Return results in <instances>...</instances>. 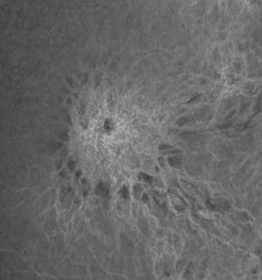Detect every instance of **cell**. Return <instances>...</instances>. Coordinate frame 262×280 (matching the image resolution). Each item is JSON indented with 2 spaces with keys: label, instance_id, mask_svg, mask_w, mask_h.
Masks as SVG:
<instances>
[{
  "label": "cell",
  "instance_id": "cell-1",
  "mask_svg": "<svg viewBox=\"0 0 262 280\" xmlns=\"http://www.w3.org/2000/svg\"><path fill=\"white\" fill-rule=\"evenodd\" d=\"M96 193L100 196H104V197L105 196H107L108 193H109V187H108V185L106 184V183H100L98 186H97V188H96Z\"/></svg>",
  "mask_w": 262,
  "mask_h": 280
},
{
  "label": "cell",
  "instance_id": "cell-2",
  "mask_svg": "<svg viewBox=\"0 0 262 280\" xmlns=\"http://www.w3.org/2000/svg\"><path fill=\"white\" fill-rule=\"evenodd\" d=\"M139 180H143V182H145V183H147V184H152V182H153V177L150 176V175H147V174H145V173H140L139 174Z\"/></svg>",
  "mask_w": 262,
  "mask_h": 280
},
{
  "label": "cell",
  "instance_id": "cell-3",
  "mask_svg": "<svg viewBox=\"0 0 262 280\" xmlns=\"http://www.w3.org/2000/svg\"><path fill=\"white\" fill-rule=\"evenodd\" d=\"M119 195L122 199H129V189H128L126 186H123L121 189L119 190Z\"/></svg>",
  "mask_w": 262,
  "mask_h": 280
}]
</instances>
